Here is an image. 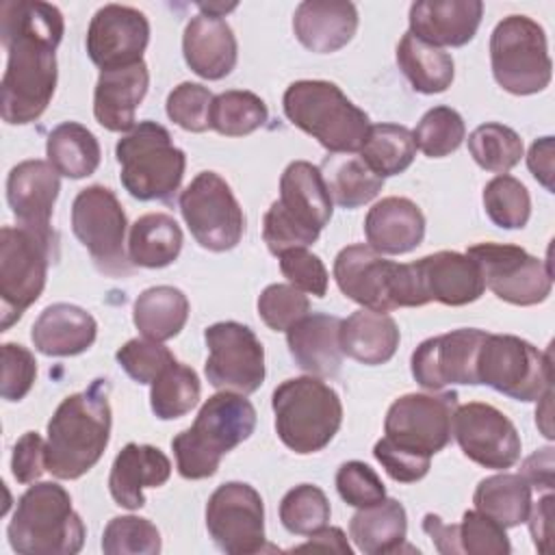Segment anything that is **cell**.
<instances>
[{
  "label": "cell",
  "instance_id": "cell-28",
  "mask_svg": "<svg viewBox=\"0 0 555 555\" xmlns=\"http://www.w3.org/2000/svg\"><path fill=\"white\" fill-rule=\"evenodd\" d=\"M182 54L199 78L221 80L234 69L238 46L225 20L197 13L184 26Z\"/></svg>",
  "mask_w": 555,
  "mask_h": 555
},
{
  "label": "cell",
  "instance_id": "cell-41",
  "mask_svg": "<svg viewBox=\"0 0 555 555\" xmlns=\"http://www.w3.org/2000/svg\"><path fill=\"white\" fill-rule=\"evenodd\" d=\"M416 156L412 132L399 124H375L369 128L360 158L379 178L403 173Z\"/></svg>",
  "mask_w": 555,
  "mask_h": 555
},
{
  "label": "cell",
  "instance_id": "cell-23",
  "mask_svg": "<svg viewBox=\"0 0 555 555\" xmlns=\"http://www.w3.org/2000/svg\"><path fill=\"white\" fill-rule=\"evenodd\" d=\"M412 264L427 304L466 306L477 301L486 291L481 271L468 254L436 251Z\"/></svg>",
  "mask_w": 555,
  "mask_h": 555
},
{
  "label": "cell",
  "instance_id": "cell-45",
  "mask_svg": "<svg viewBox=\"0 0 555 555\" xmlns=\"http://www.w3.org/2000/svg\"><path fill=\"white\" fill-rule=\"evenodd\" d=\"M483 208L488 219L503 230H520L531 215V197L527 186L514 176L501 173L483 186Z\"/></svg>",
  "mask_w": 555,
  "mask_h": 555
},
{
  "label": "cell",
  "instance_id": "cell-2",
  "mask_svg": "<svg viewBox=\"0 0 555 555\" xmlns=\"http://www.w3.org/2000/svg\"><path fill=\"white\" fill-rule=\"evenodd\" d=\"M108 390V382L98 377L54 410L48 423L46 470L56 479H78L100 462L111 438Z\"/></svg>",
  "mask_w": 555,
  "mask_h": 555
},
{
  "label": "cell",
  "instance_id": "cell-37",
  "mask_svg": "<svg viewBox=\"0 0 555 555\" xmlns=\"http://www.w3.org/2000/svg\"><path fill=\"white\" fill-rule=\"evenodd\" d=\"M397 65L412 89L425 95L447 91L455 74L449 52L421 41L412 33H405L397 46Z\"/></svg>",
  "mask_w": 555,
  "mask_h": 555
},
{
  "label": "cell",
  "instance_id": "cell-16",
  "mask_svg": "<svg viewBox=\"0 0 555 555\" xmlns=\"http://www.w3.org/2000/svg\"><path fill=\"white\" fill-rule=\"evenodd\" d=\"M479 267L483 284L501 299L514 306L542 304L553 288L551 262L527 254L518 245L479 243L466 251Z\"/></svg>",
  "mask_w": 555,
  "mask_h": 555
},
{
  "label": "cell",
  "instance_id": "cell-57",
  "mask_svg": "<svg viewBox=\"0 0 555 555\" xmlns=\"http://www.w3.org/2000/svg\"><path fill=\"white\" fill-rule=\"evenodd\" d=\"M527 167L531 171V176L548 191L553 193L555 191V184H553V137H542V139H535L529 147V154H527Z\"/></svg>",
  "mask_w": 555,
  "mask_h": 555
},
{
  "label": "cell",
  "instance_id": "cell-10",
  "mask_svg": "<svg viewBox=\"0 0 555 555\" xmlns=\"http://www.w3.org/2000/svg\"><path fill=\"white\" fill-rule=\"evenodd\" d=\"M56 236L24 225L0 230V327L9 330L43 293Z\"/></svg>",
  "mask_w": 555,
  "mask_h": 555
},
{
  "label": "cell",
  "instance_id": "cell-19",
  "mask_svg": "<svg viewBox=\"0 0 555 555\" xmlns=\"http://www.w3.org/2000/svg\"><path fill=\"white\" fill-rule=\"evenodd\" d=\"M488 332L477 327H460L423 340L412 358V377L425 390H442L444 386H477V353Z\"/></svg>",
  "mask_w": 555,
  "mask_h": 555
},
{
  "label": "cell",
  "instance_id": "cell-11",
  "mask_svg": "<svg viewBox=\"0 0 555 555\" xmlns=\"http://www.w3.org/2000/svg\"><path fill=\"white\" fill-rule=\"evenodd\" d=\"M490 67L507 93L533 95L544 91L553 76L544 28L527 15L503 17L490 35Z\"/></svg>",
  "mask_w": 555,
  "mask_h": 555
},
{
  "label": "cell",
  "instance_id": "cell-27",
  "mask_svg": "<svg viewBox=\"0 0 555 555\" xmlns=\"http://www.w3.org/2000/svg\"><path fill=\"white\" fill-rule=\"evenodd\" d=\"M293 30L297 41L317 54L345 48L358 30V11L347 0H306L295 9Z\"/></svg>",
  "mask_w": 555,
  "mask_h": 555
},
{
  "label": "cell",
  "instance_id": "cell-4",
  "mask_svg": "<svg viewBox=\"0 0 555 555\" xmlns=\"http://www.w3.org/2000/svg\"><path fill=\"white\" fill-rule=\"evenodd\" d=\"M334 199L321 167L308 160H293L280 178V199L262 219V238L271 254L312 245L330 223Z\"/></svg>",
  "mask_w": 555,
  "mask_h": 555
},
{
  "label": "cell",
  "instance_id": "cell-30",
  "mask_svg": "<svg viewBox=\"0 0 555 555\" xmlns=\"http://www.w3.org/2000/svg\"><path fill=\"white\" fill-rule=\"evenodd\" d=\"M364 236L369 247L377 254H408L416 249L425 236V217L408 197H384L369 208Z\"/></svg>",
  "mask_w": 555,
  "mask_h": 555
},
{
  "label": "cell",
  "instance_id": "cell-49",
  "mask_svg": "<svg viewBox=\"0 0 555 555\" xmlns=\"http://www.w3.org/2000/svg\"><path fill=\"white\" fill-rule=\"evenodd\" d=\"M212 93L199 82H180L167 95V117L189 132H204L210 128Z\"/></svg>",
  "mask_w": 555,
  "mask_h": 555
},
{
  "label": "cell",
  "instance_id": "cell-26",
  "mask_svg": "<svg viewBox=\"0 0 555 555\" xmlns=\"http://www.w3.org/2000/svg\"><path fill=\"white\" fill-rule=\"evenodd\" d=\"M169 477L171 462L158 447L128 442L113 460L108 490L119 507L141 509L145 505L143 488H160Z\"/></svg>",
  "mask_w": 555,
  "mask_h": 555
},
{
  "label": "cell",
  "instance_id": "cell-35",
  "mask_svg": "<svg viewBox=\"0 0 555 555\" xmlns=\"http://www.w3.org/2000/svg\"><path fill=\"white\" fill-rule=\"evenodd\" d=\"M182 241V230L173 217L147 212L130 225L128 258L132 267L163 269L180 256Z\"/></svg>",
  "mask_w": 555,
  "mask_h": 555
},
{
  "label": "cell",
  "instance_id": "cell-61",
  "mask_svg": "<svg viewBox=\"0 0 555 555\" xmlns=\"http://www.w3.org/2000/svg\"><path fill=\"white\" fill-rule=\"evenodd\" d=\"M197 7H199V11H202L204 15L223 17L228 11L236 9V2H232V4H223V2H202V4H197Z\"/></svg>",
  "mask_w": 555,
  "mask_h": 555
},
{
  "label": "cell",
  "instance_id": "cell-54",
  "mask_svg": "<svg viewBox=\"0 0 555 555\" xmlns=\"http://www.w3.org/2000/svg\"><path fill=\"white\" fill-rule=\"evenodd\" d=\"M37 377L35 356L17 343L2 345V382L0 395L4 401H22Z\"/></svg>",
  "mask_w": 555,
  "mask_h": 555
},
{
  "label": "cell",
  "instance_id": "cell-9",
  "mask_svg": "<svg viewBox=\"0 0 555 555\" xmlns=\"http://www.w3.org/2000/svg\"><path fill=\"white\" fill-rule=\"evenodd\" d=\"M124 189L141 202H171L178 193L186 156L173 145L171 134L156 121H139L115 145Z\"/></svg>",
  "mask_w": 555,
  "mask_h": 555
},
{
  "label": "cell",
  "instance_id": "cell-43",
  "mask_svg": "<svg viewBox=\"0 0 555 555\" xmlns=\"http://www.w3.org/2000/svg\"><path fill=\"white\" fill-rule=\"evenodd\" d=\"M267 104L251 91L230 89L212 98L210 128L223 137H245L264 126Z\"/></svg>",
  "mask_w": 555,
  "mask_h": 555
},
{
  "label": "cell",
  "instance_id": "cell-24",
  "mask_svg": "<svg viewBox=\"0 0 555 555\" xmlns=\"http://www.w3.org/2000/svg\"><path fill=\"white\" fill-rule=\"evenodd\" d=\"M481 15L479 0H418L410 7L408 33L436 48H460L475 37Z\"/></svg>",
  "mask_w": 555,
  "mask_h": 555
},
{
  "label": "cell",
  "instance_id": "cell-13",
  "mask_svg": "<svg viewBox=\"0 0 555 555\" xmlns=\"http://www.w3.org/2000/svg\"><path fill=\"white\" fill-rule=\"evenodd\" d=\"M457 392H408L395 399L384 418V438L416 457L431 460L453 438Z\"/></svg>",
  "mask_w": 555,
  "mask_h": 555
},
{
  "label": "cell",
  "instance_id": "cell-31",
  "mask_svg": "<svg viewBox=\"0 0 555 555\" xmlns=\"http://www.w3.org/2000/svg\"><path fill=\"white\" fill-rule=\"evenodd\" d=\"M340 319L332 314H306L286 330L288 351L295 364L312 377H334L343 364L338 340Z\"/></svg>",
  "mask_w": 555,
  "mask_h": 555
},
{
  "label": "cell",
  "instance_id": "cell-44",
  "mask_svg": "<svg viewBox=\"0 0 555 555\" xmlns=\"http://www.w3.org/2000/svg\"><path fill=\"white\" fill-rule=\"evenodd\" d=\"M468 152L481 169L501 176L520 163L522 139L509 126L488 121L468 134Z\"/></svg>",
  "mask_w": 555,
  "mask_h": 555
},
{
  "label": "cell",
  "instance_id": "cell-20",
  "mask_svg": "<svg viewBox=\"0 0 555 555\" xmlns=\"http://www.w3.org/2000/svg\"><path fill=\"white\" fill-rule=\"evenodd\" d=\"M453 436L462 453L483 468L505 470L520 460V436L514 423L490 403L457 405Z\"/></svg>",
  "mask_w": 555,
  "mask_h": 555
},
{
  "label": "cell",
  "instance_id": "cell-3",
  "mask_svg": "<svg viewBox=\"0 0 555 555\" xmlns=\"http://www.w3.org/2000/svg\"><path fill=\"white\" fill-rule=\"evenodd\" d=\"M256 429V410L245 395L221 390L204 401L193 425L171 440L178 473L184 479L212 477L221 457Z\"/></svg>",
  "mask_w": 555,
  "mask_h": 555
},
{
  "label": "cell",
  "instance_id": "cell-48",
  "mask_svg": "<svg viewBox=\"0 0 555 555\" xmlns=\"http://www.w3.org/2000/svg\"><path fill=\"white\" fill-rule=\"evenodd\" d=\"M106 555H156L160 553V533L156 525L139 516H115L102 533Z\"/></svg>",
  "mask_w": 555,
  "mask_h": 555
},
{
  "label": "cell",
  "instance_id": "cell-42",
  "mask_svg": "<svg viewBox=\"0 0 555 555\" xmlns=\"http://www.w3.org/2000/svg\"><path fill=\"white\" fill-rule=\"evenodd\" d=\"M199 392L202 386L197 373L191 366L173 360L152 382L150 405L156 418L173 421L189 414L197 405Z\"/></svg>",
  "mask_w": 555,
  "mask_h": 555
},
{
  "label": "cell",
  "instance_id": "cell-1",
  "mask_svg": "<svg viewBox=\"0 0 555 555\" xmlns=\"http://www.w3.org/2000/svg\"><path fill=\"white\" fill-rule=\"evenodd\" d=\"M63 30V13L50 2H0V41L7 50L0 115L7 124H30L48 108L56 89V48Z\"/></svg>",
  "mask_w": 555,
  "mask_h": 555
},
{
  "label": "cell",
  "instance_id": "cell-32",
  "mask_svg": "<svg viewBox=\"0 0 555 555\" xmlns=\"http://www.w3.org/2000/svg\"><path fill=\"white\" fill-rule=\"evenodd\" d=\"M98 336L95 319L80 306L52 304L35 319L30 338L39 353L67 358L87 351Z\"/></svg>",
  "mask_w": 555,
  "mask_h": 555
},
{
  "label": "cell",
  "instance_id": "cell-34",
  "mask_svg": "<svg viewBox=\"0 0 555 555\" xmlns=\"http://www.w3.org/2000/svg\"><path fill=\"white\" fill-rule=\"evenodd\" d=\"M408 533L405 507L395 499H384L369 507H358L349 520L353 544L366 555H386L403 548Z\"/></svg>",
  "mask_w": 555,
  "mask_h": 555
},
{
  "label": "cell",
  "instance_id": "cell-58",
  "mask_svg": "<svg viewBox=\"0 0 555 555\" xmlns=\"http://www.w3.org/2000/svg\"><path fill=\"white\" fill-rule=\"evenodd\" d=\"M527 522H529V531H531L535 548L546 553L551 533H553V494L551 492L544 494L535 505L531 503Z\"/></svg>",
  "mask_w": 555,
  "mask_h": 555
},
{
  "label": "cell",
  "instance_id": "cell-51",
  "mask_svg": "<svg viewBox=\"0 0 555 555\" xmlns=\"http://www.w3.org/2000/svg\"><path fill=\"white\" fill-rule=\"evenodd\" d=\"M115 358L126 375L132 377L137 384H152L160 375V371L176 360L165 345L150 338L128 340L117 349Z\"/></svg>",
  "mask_w": 555,
  "mask_h": 555
},
{
  "label": "cell",
  "instance_id": "cell-29",
  "mask_svg": "<svg viewBox=\"0 0 555 555\" xmlns=\"http://www.w3.org/2000/svg\"><path fill=\"white\" fill-rule=\"evenodd\" d=\"M423 531L442 555H509L512 551L505 527L479 509L464 512L457 525L442 522L438 514H425Z\"/></svg>",
  "mask_w": 555,
  "mask_h": 555
},
{
  "label": "cell",
  "instance_id": "cell-15",
  "mask_svg": "<svg viewBox=\"0 0 555 555\" xmlns=\"http://www.w3.org/2000/svg\"><path fill=\"white\" fill-rule=\"evenodd\" d=\"M180 212L193 238L208 251H228L245 232V215L230 184L215 171L197 173L180 193Z\"/></svg>",
  "mask_w": 555,
  "mask_h": 555
},
{
  "label": "cell",
  "instance_id": "cell-17",
  "mask_svg": "<svg viewBox=\"0 0 555 555\" xmlns=\"http://www.w3.org/2000/svg\"><path fill=\"white\" fill-rule=\"evenodd\" d=\"M208 358L206 379L217 390L251 395L264 382V349L256 334L236 321H219L204 330Z\"/></svg>",
  "mask_w": 555,
  "mask_h": 555
},
{
  "label": "cell",
  "instance_id": "cell-55",
  "mask_svg": "<svg viewBox=\"0 0 555 555\" xmlns=\"http://www.w3.org/2000/svg\"><path fill=\"white\" fill-rule=\"evenodd\" d=\"M373 455L384 466V470L395 481H401V483H414V481L423 479L429 473V464H431V460H423V457H416L412 453H405V451L392 447L386 438H379L375 442Z\"/></svg>",
  "mask_w": 555,
  "mask_h": 555
},
{
  "label": "cell",
  "instance_id": "cell-7",
  "mask_svg": "<svg viewBox=\"0 0 555 555\" xmlns=\"http://www.w3.org/2000/svg\"><path fill=\"white\" fill-rule=\"evenodd\" d=\"M271 408L278 438L299 455L325 449L343 423L338 392L312 375L282 382L273 390Z\"/></svg>",
  "mask_w": 555,
  "mask_h": 555
},
{
  "label": "cell",
  "instance_id": "cell-5",
  "mask_svg": "<svg viewBox=\"0 0 555 555\" xmlns=\"http://www.w3.org/2000/svg\"><path fill=\"white\" fill-rule=\"evenodd\" d=\"M293 126L317 139L332 154L360 152L369 134V115L330 80H295L282 98Z\"/></svg>",
  "mask_w": 555,
  "mask_h": 555
},
{
  "label": "cell",
  "instance_id": "cell-38",
  "mask_svg": "<svg viewBox=\"0 0 555 555\" xmlns=\"http://www.w3.org/2000/svg\"><path fill=\"white\" fill-rule=\"evenodd\" d=\"M46 156L59 176L80 180L98 169L102 150L87 126L78 121H63L48 134Z\"/></svg>",
  "mask_w": 555,
  "mask_h": 555
},
{
  "label": "cell",
  "instance_id": "cell-50",
  "mask_svg": "<svg viewBox=\"0 0 555 555\" xmlns=\"http://www.w3.org/2000/svg\"><path fill=\"white\" fill-rule=\"evenodd\" d=\"M308 312V297L293 284H269L258 297V314L262 323L275 332H286Z\"/></svg>",
  "mask_w": 555,
  "mask_h": 555
},
{
  "label": "cell",
  "instance_id": "cell-21",
  "mask_svg": "<svg viewBox=\"0 0 555 555\" xmlns=\"http://www.w3.org/2000/svg\"><path fill=\"white\" fill-rule=\"evenodd\" d=\"M147 41V17L126 4L100 7L87 28V54L100 72L141 63Z\"/></svg>",
  "mask_w": 555,
  "mask_h": 555
},
{
  "label": "cell",
  "instance_id": "cell-56",
  "mask_svg": "<svg viewBox=\"0 0 555 555\" xmlns=\"http://www.w3.org/2000/svg\"><path fill=\"white\" fill-rule=\"evenodd\" d=\"M46 470V442L37 431H26L13 447L11 473L20 483H33Z\"/></svg>",
  "mask_w": 555,
  "mask_h": 555
},
{
  "label": "cell",
  "instance_id": "cell-36",
  "mask_svg": "<svg viewBox=\"0 0 555 555\" xmlns=\"http://www.w3.org/2000/svg\"><path fill=\"white\" fill-rule=\"evenodd\" d=\"M189 319V299L176 286L145 288L132 306V321L143 338L163 343L182 332Z\"/></svg>",
  "mask_w": 555,
  "mask_h": 555
},
{
  "label": "cell",
  "instance_id": "cell-47",
  "mask_svg": "<svg viewBox=\"0 0 555 555\" xmlns=\"http://www.w3.org/2000/svg\"><path fill=\"white\" fill-rule=\"evenodd\" d=\"M330 501L319 486L299 483L280 501V520L295 535H310L330 520Z\"/></svg>",
  "mask_w": 555,
  "mask_h": 555
},
{
  "label": "cell",
  "instance_id": "cell-25",
  "mask_svg": "<svg viewBox=\"0 0 555 555\" xmlns=\"http://www.w3.org/2000/svg\"><path fill=\"white\" fill-rule=\"evenodd\" d=\"M150 87L147 65L134 63L117 69H102L93 91L95 121L111 132H130L134 113Z\"/></svg>",
  "mask_w": 555,
  "mask_h": 555
},
{
  "label": "cell",
  "instance_id": "cell-52",
  "mask_svg": "<svg viewBox=\"0 0 555 555\" xmlns=\"http://www.w3.org/2000/svg\"><path fill=\"white\" fill-rule=\"evenodd\" d=\"M336 490L351 507H369L386 499V488L379 475L358 460L340 464L336 470Z\"/></svg>",
  "mask_w": 555,
  "mask_h": 555
},
{
  "label": "cell",
  "instance_id": "cell-40",
  "mask_svg": "<svg viewBox=\"0 0 555 555\" xmlns=\"http://www.w3.org/2000/svg\"><path fill=\"white\" fill-rule=\"evenodd\" d=\"M323 167L332 199L349 210L369 204L384 186V178L373 173L360 156H330Z\"/></svg>",
  "mask_w": 555,
  "mask_h": 555
},
{
  "label": "cell",
  "instance_id": "cell-46",
  "mask_svg": "<svg viewBox=\"0 0 555 555\" xmlns=\"http://www.w3.org/2000/svg\"><path fill=\"white\" fill-rule=\"evenodd\" d=\"M412 137L425 156L442 158L462 145L466 139V126L455 108L434 106L421 117Z\"/></svg>",
  "mask_w": 555,
  "mask_h": 555
},
{
  "label": "cell",
  "instance_id": "cell-12",
  "mask_svg": "<svg viewBox=\"0 0 555 555\" xmlns=\"http://www.w3.org/2000/svg\"><path fill=\"white\" fill-rule=\"evenodd\" d=\"M477 379L516 401H538L553 388L551 353L512 334H486L477 353Z\"/></svg>",
  "mask_w": 555,
  "mask_h": 555
},
{
  "label": "cell",
  "instance_id": "cell-59",
  "mask_svg": "<svg viewBox=\"0 0 555 555\" xmlns=\"http://www.w3.org/2000/svg\"><path fill=\"white\" fill-rule=\"evenodd\" d=\"M531 488H553V447H544L535 453H531L525 464H522V473H520Z\"/></svg>",
  "mask_w": 555,
  "mask_h": 555
},
{
  "label": "cell",
  "instance_id": "cell-22",
  "mask_svg": "<svg viewBox=\"0 0 555 555\" xmlns=\"http://www.w3.org/2000/svg\"><path fill=\"white\" fill-rule=\"evenodd\" d=\"M61 191L59 171L48 160H22L7 178V202L20 225L46 236H56L50 225Z\"/></svg>",
  "mask_w": 555,
  "mask_h": 555
},
{
  "label": "cell",
  "instance_id": "cell-33",
  "mask_svg": "<svg viewBox=\"0 0 555 555\" xmlns=\"http://www.w3.org/2000/svg\"><path fill=\"white\" fill-rule=\"evenodd\" d=\"M399 327L395 319L386 312L356 310L347 319H340V349L345 356L369 364H386L399 347Z\"/></svg>",
  "mask_w": 555,
  "mask_h": 555
},
{
  "label": "cell",
  "instance_id": "cell-8",
  "mask_svg": "<svg viewBox=\"0 0 555 555\" xmlns=\"http://www.w3.org/2000/svg\"><path fill=\"white\" fill-rule=\"evenodd\" d=\"M334 280L340 293L366 310L425 306L414 264L386 260L369 245H347L334 258Z\"/></svg>",
  "mask_w": 555,
  "mask_h": 555
},
{
  "label": "cell",
  "instance_id": "cell-60",
  "mask_svg": "<svg viewBox=\"0 0 555 555\" xmlns=\"http://www.w3.org/2000/svg\"><path fill=\"white\" fill-rule=\"evenodd\" d=\"M304 548H321V551H336L343 555H351V546L345 533L338 527H327V525L310 533V540L297 546V551H304Z\"/></svg>",
  "mask_w": 555,
  "mask_h": 555
},
{
  "label": "cell",
  "instance_id": "cell-6",
  "mask_svg": "<svg viewBox=\"0 0 555 555\" xmlns=\"http://www.w3.org/2000/svg\"><path fill=\"white\" fill-rule=\"evenodd\" d=\"M7 538L22 555H74L85 544V522L63 486L39 481L20 496Z\"/></svg>",
  "mask_w": 555,
  "mask_h": 555
},
{
  "label": "cell",
  "instance_id": "cell-39",
  "mask_svg": "<svg viewBox=\"0 0 555 555\" xmlns=\"http://www.w3.org/2000/svg\"><path fill=\"white\" fill-rule=\"evenodd\" d=\"M473 503L505 529L518 527L527 522L531 509V483L520 473H499L477 483Z\"/></svg>",
  "mask_w": 555,
  "mask_h": 555
},
{
  "label": "cell",
  "instance_id": "cell-53",
  "mask_svg": "<svg viewBox=\"0 0 555 555\" xmlns=\"http://www.w3.org/2000/svg\"><path fill=\"white\" fill-rule=\"evenodd\" d=\"M280 271L282 275L301 293H310L314 297H325L327 293V269L323 260L308 251L306 247H295L288 251H282L280 256Z\"/></svg>",
  "mask_w": 555,
  "mask_h": 555
},
{
  "label": "cell",
  "instance_id": "cell-18",
  "mask_svg": "<svg viewBox=\"0 0 555 555\" xmlns=\"http://www.w3.org/2000/svg\"><path fill=\"white\" fill-rule=\"evenodd\" d=\"M206 529L228 555L264 548V505L258 490L243 481L221 483L206 503Z\"/></svg>",
  "mask_w": 555,
  "mask_h": 555
},
{
  "label": "cell",
  "instance_id": "cell-14",
  "mask_svg": "<svg viewBox=\"0 0 555 555\" xmlns=\"http://www.w3.org/2000/svg\"><path fill=\"white\" fill-rule=\"evenodd\" d=\"M126 225V212L108 186L91 184L74 197V236L87 247L95 267L106 275H126L132 269L124 247Z\"/></svg>",
  "mask_w": 555,
  "mask_h": 555
}]
</instances>
